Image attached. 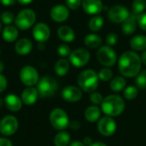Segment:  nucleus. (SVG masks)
<instances>
[{"label":"nucleus","instance_id":"21","mask_svg":"<svg viewBox=\"0 0 146 146\" xmlns=\"http://www.w3.org/2000/svg\"><path fill=\"white\" fill-rule=\"evenodd\" d=\"M57 35L64 42H72L75 38L74 30L68 26H62L57 30Z\"/></svg>","mask_w":146,"mask_h":146},{"label":"nucleus","instance_id":"4","mask_svg":"<svg viewBox=\"0 0 146 146\" xmlns=\"http://www.w3.org/2000/svg\"><path fill=\"white\" fill-rule=\"evenodd\" d=\"M58 89L56 80L50 76H44L37 84V90L41 98H50L53 96Z\"/></svg>","mask_w":146,"mask_h":146},{"label":"nucleus","instance_id":"47","mask_svg":"<svg viewBox=\"0 0 146 146\" xmlns=\"http://www.w3.org/2000/svg\"><path fill=\"white\" fill-rule=\"evenodd\" d=\"M90 146H108L107 145H105L104 143L102 142H96V143H92Z\"/></svg>","mask_w":146,"mask_h":146},{"label":"nucleus","instance_id":"3","mask_svg":"<svg viewBox=\"0 0 146 146\" xmlns=\"http://www.w3.org/2000/svg\"><path fill=\"white\" fill-rule=\"evenodd\" d=\"M98 74L92 69L81 72L78 77V84L82 91L86 92H94L98 86Z\"/></svg>","mask_w":146,"mask_h":146},{"label":"nucleus","instance_id":"15","mask_svg":"<svg viewBox=\"0 0 146 146\" xmlns=\"http://www.w3.org/2000/svg\"><path fill=\"white\" fill-rule=\"evenodd\" d=\"M68 16L69 11L64 5H56L50 10V17L56 22H63L68 18Z\"/></svg>","mask_w":146,"mask_h":146},{"label":"nucleus","instance_id":"49","mask_svg":"<svg viewBox=\"0 0 146 146\" xmlns=\"http://www.w3.org/2000/svg\"><path fill=\"white\" fill-rule=\"evenodd\" d=\"M3 69H4V64H3V62L0 60V74L3 71Z\"/></svg>","mask_w":146,"mask_h":146},{"label":"nucleus","instance_id":"33","mask_svg":"<svg viewBox=\"0 0 146 146\" xmlns=\"http://www.w3.org/2000/svg\"><path fill=\"white\" fill-rule=\"evenodd\" d=\"M136 85L140 89H146V70H143L137 75Z\"/></svg>","mask_w":146,"mask_h":146},{"label":"nucleus","instance_id":"28","mask_svg":"<svg viewBox=\"0 0 146 146\" xmlns=\"http://www.w3.org/2000/svg\"><path fill=\"white\" fill-rule=\"evenodd\" d=\"M127 81L123 77H115L110 82V89L115 92H119L126 87Z\"/></svg>","mask_w":146,"mask_h":146},{"label":"nucleus","instance_id":"23","mask_svg":"<svg viewBox=\"0 0 146 146\" xmlns=\"http://www.w3.org/2000/svg\"><path fill=\"white\" fill-rule=\"evenodd\" d=\"M101 115V110L97 106H90L85 111V117L89 122L98 121Z\"/></svg>","mask_w":146,"mask_h":146},{"label":"nucleus","instance_id":"29","mask_svg":"<svg viewBox=\"0 0 146 146\" xmlns=\"http://www.w3.org/2000/svg\"><path fill=\"white\" fill-rule=\"evenodd\" d=\"M146 8V0H134L133 2V15L139 16L141 15Z\"/></svg>","mask_w":146,"mask_h":146},{"label":"nucleus","instance_id":"14","mask_svg":"<svg viewBox=\"0 0 146 146\" xmlns=\"http://www.w3.org/2000/svg\"><path fill=\"white\" fill-rule=\"evenodd\" d=\"M62 97L65 101L74 103L78 102L82 98V92L80 88L73 86H66L62 91Z\"/></svg>","mask_w":146,"mask_h":146},{"label":"nucleus","instance_id":"34","mask_svg":"<svg viewBox=\"0 0 146 146\" xmlns=\"http://www.w3.org/2000/svg\"><path fill=\"white\" fill-rule=\"evenodd\" d=\"M0 19L5 25H10L13 21H15V16L10 11H3L1 14Z\"/></svg>","mask_w":146,"mask_h":146},{"label":"nucleus","instance_id":"36","mask_svg":"<svg viewBox=\"0 0 146 146\" xmlns=\"http://www.w3.org/2000/svg\"><path fill=\"white\" fill-rule=\"evenodd\" d=\"M90 101L93 104H101L104 101V97L99 92H92L90 96Z\"/></svg>","mask_w":146,"mask_h":146},{"label":"nucleus","instance_id":"5","mask_svg":"<svg viewBox=\"0 0 146 146\" xmlns=\"http://www.w3.org/2000/svg\"><path fill=\"white\" fill-rule=\"evenodd\" d=\"M36 21V14L31 9H24L21 10L15 18V27L21 30L29 29Z\"/></svg>","mask_w":146,"mask_h":146},{"label":"nucleus","instance_id":"25","mask_svg":"<svg viewBox=\"0 0 146 146\" xmlns=\"http://www.w3.org/2000/svg\"><path fill=\"white\" fill-rule=\"evenodd\" d=\"M130 45L132 49L135 50H144L146 49V36L144 35H137L134 36L131 41Z\"/></svg>","mask_w":146,"mask_h":146},{"label":"nucleus","instance_id":"48","mask_svg":"<svg viewBox=\"0 0 146 146\" xmlns=\"http://www.w3.org/2000/svg\"><path fill=\"white\" fill-rule=\"evenodd\" d=\"M141 61L143 62V63L146 65V50L142 54V56H141Z\"/></svg>","mask_w":146,"mask_h":146},{"label":"nucleus","instance_id":"13","mask_svg":"<svg viewBox=\"0 0 146 146\" xmlns=\"http://www.w3.org/2000/svg\"><path fill=\"white\" fill-rule=\"evenodd\" d=\"M33 36L39 43L46 42L50 36V29L49 26L44 22H39L33 27Z\"/></svg>","mask_w":146,"mask_h":146},{"label":"nucleus","instance_id":"31","mask_svg":"<svg viewBox=\"0 0 146 146\" xmlns=\"http://www.w3.org/2000/svg\"><path fill=\"white\" fill-rule=\"evenodd\" d=\"M138 89L135 86H127L123 92L124 98L127 100H133L137 98L138 96Z\"/></svg>","mask_w":146,"mask_h":146},{"label":"nucleus","instance_id":"44","mask_svg":"<svg viewBox=\"0 0 146 146\" xmlns=\"http://www.w3.org/2000/svg\"><path fill=\"white\" fill-rule=\"evenodd\" d=\"M83 143L85 144V145L90 146L92 144V140L90 137H85L84 139H83Z\"/></svg>","mask_w":146,"mask_h":146},{"label":"nucleus","instance_id":"22","mask_svg":"<svg viewBox=\"0 0 146 146\" xmlns=\"http://www.w3.org/2000/svg\"><path fill=\"white\" fill-rule=\"evenodd\" d=\"M3 38L6 42L12 43L18 38V28L12 25H7L3 30Z\"/></svg>","mask_w":146,"mask_h":146},{"label":"nucleus","instance_id":"39","mask_svg":"<svg viewBox=\"0 0 146 146\" xmlns=\"http://www.w3.org/2000/svg\"><path fill=\"white\" fill-rule=\"evenodd\" d=\"M81 0H66L67 6L71 9H77L81 4Z\"/></svg>","mask_w":146,"mask_h":146},{"label":"nucleus","instance_id":"6","mask_svg":"<svg viewBox=\"0 0 146 146\" xmlns=\"http://www.w3.org/2000/svg\"><path fill=\"white\" fill-rule=\"evenodd\" d=\"M50 121L56 130H64L69 126L67 113L62 109H54L50 115Z\"/></svg>","mask_w":146,"mask_h":146},{"label":"nucleus","instance_id":"42","mask_svg":"<svg viewBox=\"0 0 146 146\" xmlns=\"http://www.w3.org/2000/svg\"><path fill=\"white\" fill-rule=\"evenodd\" d=\"M16 0H0V3L4 6H11L15 3Z\"/></svg>","mask_w":146,"mask_h":146},{"label":"nucleus","instance_id":"24","mask_svg":"<svg viewBox=\"0 0 146 146\" xmlns=\"http://www.w3.org/2000/svg\"><path fill=\"white\" fill-rule=\"evenodd\" d=\"M85 44L91 49H96L102 45L103 40L100 36L97 34H89L84 39Z\"/></svg>","mask_w":146,"mask_h":146},{"label":"nucleus","instance_id":"9","mask_svg":"<svg viewBox=\"0 0 146 146\" xmlns=\"http://www.w3.org/2000/svg\"><path fill=\"white\" fill-rule=\"evenodd\" d=\"M69 57V62L72 65L77 68L85 66L90 60V53L86 49L80 48L71 52Z\"/></svg>","mask_w":146,"mask_h":146},{"label":"nucleus","instance_id":"18","mask_svg":"<svg viewBox=\"0 0 146 146\" xmlns=\"http://www.w3.org/2000/svg\"><path fill=\"white\" fill-rule=\"evenodd\" d=\"M4 104L10 111H19L22 107V101L18 96L15 94H9L4 98Z\"/></svg>","mask_w":146,"mask_h":146},{"label":"nucleus","instance_id":"38","mask_svg":"<svg viewBox=\"0 0 146 146\" xmlns=\"http://www.w3.org/2000/svg\"><path fill=\"white\" fill-rule=\"evenodd\" d=\"M137 21L140 28L144 31H146V13H142L141 15L137 16Z\"/></svg>","mask_w":146,"mask_h":146},{"label":"nucleus","instance_id":"37","mask_svg":"<svg viewBox=\"0 0 146 146\" xmlns=\"http://www.w3.org/2000/svg\"><path fill=\"white\" fill-rule=\"evenodd\" d=\"M118 41V35L115 33H110L107 35L106 38V42L108 44L109 46H112L115 45Z\"/></svg>","mask_w":146,"mask_h":146},{"label":"nucleus","instance_id":"27","mask_svg":"<svg viewBox=\"0 0 146 146\" xmlns=\"http://www.w3.org/2000/svg\"><path fill=\"white\" fill-rule=\"evenodd\" d=\"M69 69V62L66 59H60L55 64V72L59 76H64Z\"/></svg>","mask_w":146,"mask_h":146},{"label":"nucleus","instance_id":"41","mask_svg":"<svg viewBox=\"0 0 146 146\" xmlns=\"http://www.w3.org/2000/svg\"><path fill=\"white\" fill-rule=\"evenodd\" d=\"M0 146H13L10 140L4 139V138H0Z\"/></svg>","mask_w":146,"mask_h":146},{"label":"nucleus","instance_id":"16","mask_svg":"<svg viewBox=\"0 0 146 146\" xmlns=\"http://www.w3.org/2000/svg\"><path fill=\"white\" fill-rule=\"evenodd\" d=\"M83 9L88 15H98L103 10V3L101 0H82Z\"/></svg>","mask_w":146,"mask_h":146},{"label":"nucleus","instance_id":"11","mask_svg":"<svg viewBox=\"0 0 146 146\" xmlns=\"http://www.w3.org/2000/svg\"><path fill=\"white\" fill-rule=\"evenodd\" d=\"M98 130L104 136H111L115 133L116 130V123L115 120L110 116L103 117L98 121Z\"/></svg>","mask_w":146,"mask_h":146},{"label":"nucleus","instance_id":"10","mask_svg":"<svg viewBox=\"0 0 146 146\" xmlns=\"http://www.w3.org/2000/svg\"><path fill=\"white\" fill-rule=\"evenodd\" d=\"M18 129V121L13 115H6L0 121V133L4 136L13 135Z\"/></svg>","mask_w":146,"mask_h":146},{"label":"nucleus","instance_id":"12","mask_svg":"<svg viewBox=\"0 0 146 146\" xmlns=\"http://www.w3.org/2000/svg\"><path fill=\"white\" fill-rule=\"evenodd\" d=\"M130 13L128 9L122 5H115L109 10L108 17L109 19L115 23L123 22L128 16Z\"/></svg>","mask_w":146,"mask_h":146},{"label":"nucleus","instance_id":"43","mask_svg":"<svg viewBox=\"0 0 146 146\" xmlns=\"http://www.w3.org/2000/svg\"><path fill=\"white\" fill-rule=\"evenodd\" d=\"M69 126H70V127H71L72 129L77 130V129L80 128V122H78V121H73L69 122Z\"/></svg>","mask_w":146,"mask_h":146},{"label":"nucleus","instance_id":"26","mask_svg":"<svg viewBox=\"0 0 146 146\" xmlns=\"http://www.w3.org/2000/svg\"><path fill=\"white\" fill-rule=\"evenodd\" d=\"M70 143V134L68 132H60L54 138L56 146H68Z\"/></svg>","mask_w":146,"mask_h":146},{"label":"nucleus","instance_id":"45","mask_svg":"<svg viewBox=\"0 0 146 146\" xmlns=\"http://www.w3.org/2000/svg\"><path fill=\"white\" fill-rule=\"evenodd\" d=\"M69 146H86L85 145V144L84 143H82V142H80V141H74V142H72Z\"/></svg>","mask_w":146,"mask_h":146},{"label":"nucleus","instance_id":"20","mask_svg":"<svg viewBox=\"0 0 146 146\" xmlns=\"http://www.w3.org/2000/svg\"><path fill=\"white\" fill-rule=\"evenodd\" d=\"M137 16L130 15L123 22H122V32L124 34L131 35L133 34L137 28Z\"/></svg>","mask_w":146,"mask_h":146},{"label":"nucleus","instance_id":"7","mask_svg":"<svg viewBox=\"0 0 146 146\" xmlns=\"http://www.w3.org/2000/svg\"><path fill=\"white\" fill-rule=\"evenodd\" d=\"M98 62L106 67H111L115 64L117 61V56L115 51L109 45L100 47L97 53Z\"/></svg>","mask_w":146,"mask_h":146},{"label":"nucleus","instance_id":"1","mask_svg":"<svg viewBox=\"0 0 146 146\" xmlns=\"http://www.w3.org/2000/svg\"><path fill=\"white\" fill-rule=\"evenodd\" d=\"M141 59L133 51H126L120 56L119 69L126 77H135L139 74L141 68Z\"/></svg>","mask_w":146,"mask_h":146},{"label":"nucleus","instance_id":"50","mask_svg":"<svg viewBox=\"0 0 146 146\" xmlns=\"http://www.w3.org/2000/svg\"><path fill=\"white\" fill-rule=\"evenodd\" d=\"M3 104H4V100H3V99L0 98V107H2Z\"/></svg>","mask_w":146,"mask_h":146},{"label":"nucleus","instance_id":"8","mask_svg":"<svg viewBox=\"0 0 146 146\" xmlns=\"http://www.w3.org/2000/svg\"><path fill=\"white\" fill-rule=\"evenodd\" d=\"M20 79L25 86L28 87H32L38 84L39 80V76L35 68L27 65V66H24L21 69Z\"/></svg>","mask_w":146,"mask_h":146},{"label":"nucleus","instance_id":"2","mask_svg":"<svg viewBox=\"0 0 146 146\" xmlns=\"http://www.w3.org/2000/svg\"><path fill=\"white\" fill-rule=\"evenodd\" d=\"M103 112L109 116H117L125 109L124 100L117 95H110L104 98L101 104Z\"/></svg>","mask_w":146,"mask_h":146},{"label":"nucleus","instance_id":"40","mask_svg":"<svg viewBox=\"0 0 146 146\" xmlns=\"http://www.w3.org/2000/svg\"><path fill=\"white\" fill-rule=\"evenodd\" d=\"M7 87V80L4 75L0 74V93L3 92Z\"/></svg>","mask_w":146,"mask_h":146},{"label":"nucleus","instance_id":"19","mask_svg":"<svg viewBox=\"0 0 146 146\" xmlns=\"http://www.w3.org/2000/svg\"><path fill=\"white\" fill-rule=\"evenodd\" d=\"M32 49H33L32 41L29 38H26L19 39L15 45V52L21 56H25L29 54Z\"/></svg>","mask_w":146,"mask_h":146},{"label":"nucleus","instance_id":"51","mask_svg":"<svg viewBox=\"0 0 146 146\" xmlns=\"http://www.w3.org/2000/svg\"><path fill=\"white\" fill-rule=\"evenodd\" d=\"M1 29H2V25H1V22H0V32H1Z\"/></svg>","mask_w":146,"mask_h":146},{"label":"nucleus","instance_id":"30","mask_svg":"<svg viewBox=\"0 0 146 146\" xmlns=\"http://www.w3.org/2000/svg\"><path fill=\"white\" fill-rule=\"evenodd\" d=\"M103 25H104V19L100 15H97V16L92 18L88 24L89 28L93 32L99 31L102 28Z\"/></svg>","mask_w":146,"mask_h":146},{"label":"nucleus","instance_id":"52","mask_svg":"<svg viewBox=\"0 0 146 146\" xmlns=\"http://www.w3.org/2000/svg\"><path fill=\"white\" fill-rule=\"evenodd\" d=\"M0 55H1V50H0Z\"/></svg>","mask_w":146,"mask_h":146},{"label":"nucleus","instance_id":"46","mask_svg":"<svg viewBox=\"0 0 146 146\" xmlns=\"http://www.w3.org/2000/svg\"><path fill=\"white\" fill-rule=\"evenodd\" d=\"M33 1H34V0H17V2H18L19 3L22 4V5H25V4H29V3H31Z\"/></svg>","mask_w":146,"mask_h":146},{"label":"nucleus","instance_id":"35","mask_svg":"<svg viewBox=\"0 0 146 146\" xmlns=\"http://www.w3.org/2000/svg\"><path fill=\"white\" fill-rule=\"evenodd\" d=\"M57 52L58 54L62 56V57H67V56H69L70 54H71V50L69 48L68 45L67 44H61L59 45L58 49H57Z\"/></svg>","mask_w":146,"mask_h":146},{"label":"nucleus","instance_id":"17","mask_svg":"<svg viewBox=\"0 0 146 146\" xmlns=\"http://www.w3.org/2000/svg\"><path fill=\"white\" fill-rule=\"evenodd\" d=\"M38 92L37 88L34 87H27L21 93V101L26 105H33L36 103L38 98Z\"/></svg>","mask_w":146,"mask_h":146},{"label":"nucleus","instance_id":"32","mask_svg":"<svg viewBox=\"0 0 146 146\" xmlns=\"http://www.w3.org/2000/svg\"><path fill=\"white\" fill-rule=\"evenodd\" d=\"M112 77H113V72L108 68H102L98 73V78L103 81H109L112 79Z\"/></svg>","mask_w":146,"mask_h":146}]
</instances>
